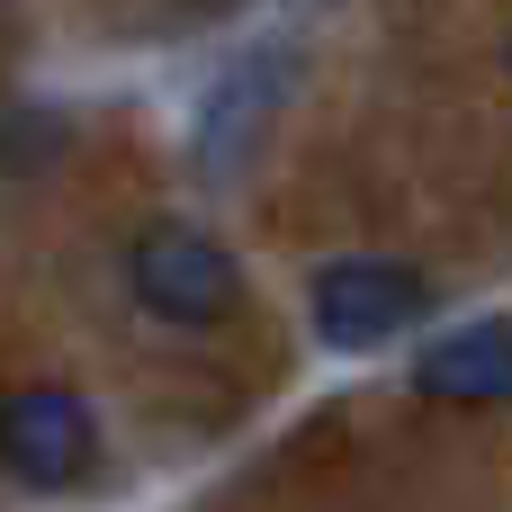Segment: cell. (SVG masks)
I'll use <instances>...</instances> for the list:
<instances>
[{
  "instance_id": "8992f818",
  "label": "cell",
  "mask_w": 512,
  "mask_h": 512,
  "mask_svg": "<svg viewBox=\"0 0 512 512\" xmlns=\"http://www.w3.org/2000/svg\"><path fill=\"white\" fill-rule=\"evenodd\" d=\"M189 18H225V9H243V0H180Z\"/></svg>"
},
{
  "instance_id": "52a82bcc",
  "label": "cell",
  "mask_w": 512,
  "mask_h": 512,
  "mask_svg": "<svg viewBox=\"0 0 512 512\" xmlns=\"http://www.w3.org/2000/svg\"><path fill=\"white\" fill-rule=\"evenodd\" d=\"M504 54H512V45H504Z\"/></svg>"
},
{
  "instance_id": "3957f363",
  "label": "cell",
  "mask_w": 512,
  "mask_h": 512,
  "mask_svg": "<svg viewBox=\"0 0 512 512\" xmlns=\"http://www.w3.org/2000/svg\"><path fill=\"white\" fill-rule=\"evenodd\" d=\"M423 315H432V279L387 252H342L306 279V324L324 351H378V342L414 333Z\"/></svg>"
},
{
  "instance_id": "277c9868",
  "label": "cell",
  "mask_w": 512,
  "mask_h": 512,
  "mask_svg": "<svg viewBox=\"0 0 512 512\" xmlns=\"http://www.w3.org/2000/svg\"><path fill=\"white\" fill-rule=\"evenodd\" d=\"M0 477L27 495H72L99 477V414L72 387H9L0 396Z\"/></svg>"
},
{
  "instance_id": "6da1fadb",
  "label": "cell",
  "mask_w": 512,
  "mask_h": 512,
  "mask_svg": "<svg viewBox=\"0 0 512 512\" xmlns=\"http://www.w3.org/2000/svg\"><path fill=\"white\" fill-rule=\"evenodd\" d=\"M126 288H135V306H144L153 324H171V333H216V324L243 315V270H234V252H225L216 234L180 225V216H153V225L126 243Z\"/></svg>"
},
{
  "instance_id": "5b68a950",
  "label": "cell",
  "mask_w": 512,
  "mask_h": 512,
  "mask_svg": "<svg viewBox=\"0 0 512 512\" xmlns=\"http://www.w3.org/2000/svg\"><path fill=\"white\" fill-rule=\"evenodd\" d=\"M414 396H432V405H512V324L477 315V324L441 333L414 360Z\"/></svg>"
},
{
  "instance_id": "7a4b0ae2",
  "label": "cell",
  "mask_w": 512,
  "mask_h": 512,
  "mask_svg": "<svg viewBox=\"0 0 512 512\" xmlns=\"http://www.w3.org/2000/svg\"><path fill=\"white\" fill-rule=\"evenodd\" d=\"M297 72H306L297 36H261V45H243V54L207 81L198 126H189V162H198V180H234V171L252 162V144H261V135H270V117L288 108Z\"/></svg>"
}]
</instances>
